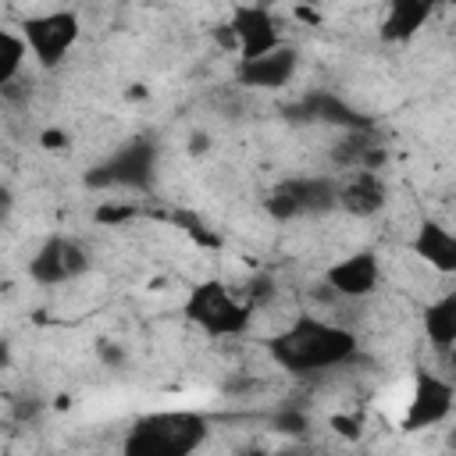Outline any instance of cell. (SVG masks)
I'll use <instances>...</instances> for the list:
<instances>
[{
  "instance_id": "6da1fadb",
  "label": "cell",
  "mask_w": 456,
  "mask_h": 456,
  "mask_svg": "<svg viewBox=\"0 0 456 456\" xmlns=\"http://www.w3.org/2000/svg\"><path fill=\"white\" fill-rule=\"evenodd\" d=\"M267 353L285 374H324L353 363L360 353V342L349 328L335 321L296 314L281 331L267 338Z\"/></svg>"
},
{
  "instance_id": "7a4b0ae2",
  "label": "cell",
  "mask_w": 456,
  "mask_h": 456,
  "mask_svg": "<svg viewBox=\"0 0 456 456\" xmlns=\"http://www.w3.org/2000/svg\"><path fill=\"white\" fill-rule=\"evenodd\" d=\"M207 442V417L196 410L142 413L121 442V456H192Z\"/></svg>"
},
{
  "instance_id": "3957f363",
  "label": "cell",
  "mask_w": 456,
  "mask_h": 456,
  "mask_svg": "<svg viewBox=\"0 0 456 456\" xmlns=\"http://www.w3.org/2000/svg\"><path fill=\"white\" fill-rule=\"evenodd\" d=\"M253 303L246 296H235L221 278H207L189 289L182 314L189 324H196L210 338H235L249 328L253 321Z\"/></svg>"
},
{
  "instance_id": "277c9868",
  "label": "cell",
  "mask_w": 456,
  "mask_h": 456,
  "mask_svg": "<svg viewBox=\"0 0 456 456\" xmlns=\"http://www.w3.org/2000/svg\"><path fill=\"white\" fill-rule=\"evenodd\" d=\"M338 185L342 178L335 175H303V178H285L278 182L264 207L274 221H299V217H321L338 210Z\"/></svg>"
},
{
  "instance_id": "5b68a950",
  "label": "cell",
  "mask_w": 456,
  "mask_h": 456,
  "mask_svg": "<svg viewBox=\"0 0 456 456\" xmlns=\"http://www.w3.org/2000/svg\"><path fill=\"white\" fill-rule=\"evenodd\" d=\"M217 43L224 50H235L239 61H256L271 50H278L285 39L278 32V21L260 4H235L228 11V21L217 25Z\"/></svg>"
},
{
  "instance_id": "8992f818",
  "label": "cell",
  "mask_w": 456,
  "mask_h": 456,
  "mask_svg": "<svg viewBox=\"0 0 456 456\" xmlns=\"http://www.w3.org/2000/svg\"><path fill=\"white\" fill-rule=\"evenodd\" d=\"M157 175V142L153 139H128L118 146L103 164L86 175L89 189H146Z\"/></svg>"
},
{
  "instance_id": "52a82bcc",
  "label": "cell",
  "mask_w": 456,
  "mask_h": 456,
  "mask_svg": "<svg viewBox=\"0 0 456 456\" xmlns=\"http://www.w3.org/2000/svg\"><path fill=\"white\" fill-rule=\"evenodd\" d=\"M78 32H82V21H78V11H71V7L32 14L21 25V36L28 43V53L36 57L39 68H57L71 53V46L78 43Z\"/></svg>"
},
{
  "instance_id": "ba28073f",
  "label": "cell",
  "mask_w": 456,
  "mask_h": 456,
  "mask_svg": "<svg viewBox=\"0 0 456 456\" xmlns=\"http://www.w3.org/2000/svg\"><path fill=\"white\" fill-rule=\"evenodd\" d=\"M89 271V249L68 235H50L28 260V278L39 285H64Z\"/></svg>"
},
{
  "instance_id": "9c48e42d",
  "label": "cell",
  "mask_w": 456,
  "mask_h": 456,
  "mask_svg": "<svg viewBox=\"0 0 456 456\" xmlns=\"http://www.w3.org/2000/svg\"><path fill=\"white\" fill-rule=\"evenodd\" d=\"M456 406V388L452 381L431 374V370H420L417 381H413V392L406 399V413L399 420L403 431H424V428H435L442 424Z\"/></svg>"
},
{
  "instance_id": "30bf717a",
  "label": "cell",
  "mask_w": 456,
  "mask_h": 456,
  "mask_svg": "<svg viewBox=\"0 0 456 456\" xmlns=\"http://www.w3.org/2000/svg\"><path fill=\"white\" fill-rule=\"evenodd\" d=\"M324 285L342 299H363L381 285V260L370 249L349 253L324 271Z\"/></svg>"
},
{
  "instance_id": "8fae6325",
  "label": "cell",
  "mask_w": 456,
  "mask_h": 456,
  "mask_svg": "<svg viewBox=\"0 0 456 456\" xmlns=\"http://www.w3.org/2000/svg\"><path fill=\"white\" fill-rule=\"evenodd\" d=\"M296 68H299V50L281 43L278 50H271V53H264L256 61H239L235 78L242 86H249V89H281V86L292 82Z\"/></svg>"
},
{
  "instance_id": "7c38bea8",
  "label": "cell",
  "mask_w": 456,
  "mask_h": 456,
  "mask_svg": "<svg viewBox=\"0 0 456 456\" xmlns=\"http://www.w3.org/2000/svg\"><path fill=\"white\" fill-rule=\"evenodd\" d=\"M388 203V185L378 171H349L338 185V210L349 217H374Z\"/></svg>"
},
{
  "instance_id": "4fadbf2b",
  "label": "cell",
  "mask_w": 456,
  "mask_h": 456,
  "mask_svg": "<svg viewBox=\"0 0 456 456\" xmlns=\"http://www.w3.org/2000/svg\"><path fill=\"white\" fill-rule=\"evenodd\" d=\"M289 118H296V121H328V125H338L346 132L370 128V118H360L349 103H342L331 93H306L299 103L289 107Z\"/></svg>"
},
{
  "instance_id": "5bb4252c",
  "label": "cell",
  "mask_w": 456,
  "mask_h": 456,
  "mask_svg": "<svg viewBox=\"0 0 456 456\" xmlns=\"http://www.w3.org/2000/svg\"><path fill=\"white\" fill-rule=\"evenodd\" d=\"M410 246L428 267L442 274H456V232L445 228L442 221H420Z\"/></svg>"
},
{
  "instance_id": "9a60e30c",
  "label": "cell",
  "mask_w": 456,
  "mask_h": 456,
  "mask_svg": "<svg viewBox=\"0 0 456 456\" xmlns=\"http://www.w3.org/2000/svg\"><path fill=\"white\" fill-rule=\"evenodd\" d=\"M424 338L438 356H449L456 349V292H445L424 306Z\"/></svg>"
},
{
  "instance_id": "2e32d148",
  "label": "cell",
  "mask_w": 456,
  "mask_h": 456,
  "mask_svg": "<svg viewBox=\"0 0 456 456\" xmlns=\"http://www.w3.org/2000/svg\"><path fill=\"white\" fill-rule=\"evenodd\" d=\"M431 11L435 7L428 0H395V4H388L378 36L385 43H406V39H413L424 28V21L431 18Z\"/></svg>"
},
{
  "instance_id": "e0dca14e",
  "label": "cell",
  "mask_w": 456,
  "mask_h": 456,
  "mask_svg": "<svg viewBox=\"0 0 456 456\" xmlns=\"http://www.w3.org/2000/svg\"><path fill=\"white\" fill-rule=\"evenodd\" d=\"M25 57H28V43L21 32H11L4 28L0 32V89L14 86L21 68H25Z\"/></svg>"
},
{
  "instance_id": "ac0fdd59",
  "label": "cell",
  "mask_w": 456,
  "mask_h": 456,
  "mask_svg": "<svg viewBox=\"0 0 456 456\" xmlns=\"http://www.w3.org/2000/svg\"><path fill=\"white\" fill-rule=\"evenodd\" d=\"M274 428H278V431H285V435H303V431H306V413H303V410L285 406V410L274 417Z\"/></svg>"
},
{
  "instance_id": "d6986e66",
  "label": "cell",
  "mask_w": 456,
  "mask_h": 456,
  "mask_svg": "<svg viewBox=\"0 0 456 456\" xmlns=\"http://www.w3.org/2000/svg\"><path fill=\"white\" fill-rule=\"evenodd\" d=\"M178 224H182V232L192 239V242H200V246H217V235L214 232H207V224L203 221H196V217H178Z\"/></svg>"
},
{
  "instance_id": "ffe728a7",
  "label": "cell",
  "mask_w": 456,
  "mask_h": 456,
  "mask_svg": "<svg viewBox=\"0 0 456 456\" xmlns=\"http://www.w3.org/2000/svg\"><path fill=\"white\" fill-rule=\"evenodd\" d=\"M331 431L338 435V438H346V442H356L360 438V417H353V413H331Z\"/></svg>"
},
{
  "instance_id": "44dd1931",
  "label": "cell",
  "mask_w": 456,
  "mask_h": 456,
  "mask_svg": "<svg viewBox=\"0 0 456 456\" xmlns=\"http://www.w3.org/2000/svg\"><path fill=\"white\" fill-rule=\"evenodd\" d=\"M271 296H274V281H271L267 274H256V278L249 281V289H246V299H249L253 306H264Z\"/></svg>"
},
{
  "instance_id": "7402d4cb",
  "label": "cell",
  "mask_w": 456,
  "mask_h": 456,
  "mask_svg": "<svg viewBox=\"0 0 456 456\" xmlns=\"http://www.w3.org/2000/svg\"><path fill=\"white\" fill-rule=\"evenodd\" d=\"M39 142H43V150H64L68 146V132L64 128H46L39 135Z\"/></svg>"
},
{
  "instance_id": "603a6c76",
  "label": "cell",
  "mask_w": 456,
  "mask_h": 456,
  "mask_svg": "<svg viewBox=\"0 0 456 456\" xmlns=\"http://www.w3.org/2000/svg\"><path fill=\"white\" fill-rule=\"evenodd\" d=\"M125 217H132L128 207H100L96 210V221H125Z\"/></svg>"
},
{
  "instance_id": "cb8c5ba5",
  "label": "cell",
  "mask_w": 456,
  "mask_h": 456,
  "mask_svg": "<svg viewBox=\"0 0 456 456\" xmlns=\"http://www.w3.org/2000/svg\"><path fill=\"white\" fill-rule=\"evenodd\" d=\"M296 18H303V21H310V25H317V21H321V14H317V11H310V7H296Z\"/></svg>"
},
{
  "instance_id": "d4e9b609",
  "label": "cell",
  "mask_w": 456,
  "mask_h": 456,
  "mask_svg": "<svg viewBox=\"0 0 456 456\" xmlns=\"http://www.w3.org/2000/svg\"><path fill=\"white\" fill-rule=\"evenodd\" d=\"M242 456H271V452H264V449H246Z\"/></svg>"
},
{
  "instance_id": "484cf974",
  "label": "cell",
  "mask_w": 456,
  "mask_h": 456,
  "mask_svg": "<svg viewBox=\"0 0 456 456\" xmlns=\"http://www.w3.org/2000/svg\"><path fill=\"white\" fill-rule=\"evenodd\" d=\"M271 456H299V452H292V449H281V452H271Z\"/></svg>"
}]
</instances>
